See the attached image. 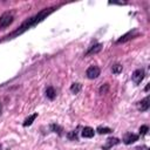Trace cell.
I'll return each instance as SVG.
<instances>
[{"mask_svg":"<svg viewBox=\"0 0 150 150\" xmlns=\"http://www.w3.org/2000/svg\"><path fill=\"white\" fill-rule=\"evenodd\" d=\"M55 9V7H50V8H46V9H43V11H41V12H39L36 15H34V16H32V18H29L28 20H26L21 26H20V28L19 29H16L11 36H16V35H20V34H22L23 32H26L27 29H29L30 27H33V26H35V25H38L39 22H41L45 18H47L53 11Z\"/></svg>","mask_w":150,"mask_h":150,"instance_id":"obj_1","label":"cell"},{"mask_svg":"<svg viewBox=\"0 0 150 150\" xmlns=\"http://www.w3.org/2000/svg\"><path fill=\"white\" fill-rule=\"evenodd\" d=\"M13 14L12 13H4L1 16H0V28L2 29V28H6V27H8L12 22H13Z\"/></svg>","mask_w":150,"mask_h":150,"instance_id":"obj_2","label":"cell"},{"mask_svg":"<svg viewBox=\"0 0 150 150\" xmlns=\"http://www.w3.org/2000/svg\"><path fill=\"white\" fill-rule=\"evenodd\" d=\"M86 74H87V77H88V79L94 80V79H96V77L100 75V68H98L97 66H90V67L87 69Z\"/></svg>","mask_w":150,"mask_h":150,"instance_id":"obj_3","label":"cell"},{"mask_svg":"<svg viewBox=\"0 0 150 150\" xmlns=\"http://www.w3.org/2000/svg\"><path fill=\"white\" fill-rule=\"evenodd\" d=\"M143 79H144V70L143 69H137V70H135L132 73V81L136 84L141 83L143 81Z\"/></svg>","mask_w":150,"mask_h":150,"instance_id":"obj_4","label":"cell"},{"mask_svg":"<svg viewBox=\"0 0 150 150\" xmlns=\"http://www.w3.org/2000/svg\"><path fill=\"white\" fill-rule=\"evenodd\" d=\"M138 109L141 110V111H145V110H148L149 109V107H150V98H149V96H146L145 98H143L141 102H138Z\"/></svg>","mask_w":150,"mask_h":150,"instance_id":"obj_5","label":"cell"},{"mask_svg":"<svg viewBox=\"0 0 150 150\" xmlns=\"http://www.w3.org/2000/svg\"><path fill=\"white\" fill-rule=\"evenodd\" d=\"M137 34H138V33H137V32L134 29L132 32H129V33H127L125 35H123L121 39H118V40H117V43H121V42H125V41H128V40L132 39L134 36H136Z\"/></svg>","mask_w":150,"mask_h":150,"instance_id":"obj_6","label":"cell"},{"mask_svg":"<svg viewBox=\"0 0 150 150\" xmlns=\"http://www.w3.org/2000/svg\"><path fill=\"white\" fill-rule=\"evenodd\" d=\"M137 139H138V136L136 134H127L124 136V138H123V142L125 144H131V143L136 142Z\"/></svg>","mask_w":150,"mask_h":150,"instance_id":"obj_7","label":"cell"},{"mask_svg":"<svg viewBox=\"0 0 150 150\" xmlns=\"http://www.w3.org/2000/svg\"><path fill=\"white\" fill-rule=\"evenodd\" d=\"M94 134H95V131H94V129L90 128V127H84L83 130H82V136L86 137V138H90V137H93Z\"/></svg>","mask_w":150,"mask_h":150,"instance_id":"obj_8","label":"cell"},{"mask_svg":"<svg viewBox=\"0 0 150 150\" xmlns=\"http://www.w3.org/2000/svg\"><path fill=\"white\" fill-rule=\"evenodd\" d=\"M102 49V45L101 43H97V45H95V46H91L88 50H87V53H86V55H91V54H96V53H98L100 50Z\"/></svg>","mask_w":150,"mask_h":150,"instance_id":"obj_9","label":"cell"},{"mask_svg":"<svg viewBox=\"0 0 150 150\" xmlns=\"http://www.w3.org/2000/svg\"><path fill=\"white\" fill-rule=\"evenodd\" d=\"M38 117V114L35 112V114H33V115H30V116H28L26 120H25V122H23V127H28V125H30L33 122H34V120Z\"/></svg>","mask_w":150,"mask_h":150,"instance_id":"obj_10","label":"cell"},{"mask_svg":"<svg viewBox=\"0 0 150 150\" xmlns=\"http://www.w3.org/2000/svg\"><path fill=\"white\" fill-rule=\"evenodd\" d=\"M118 143H120L118 138H108L107 139V144L104 145V149H108V148H110V146H112L115 144H118Z\"/></svg>","mask_w":150,"mask_h":150,"instance_id":"obj_11","label":"cell"},{"mask_svg":"<svg viewBox=\"0 0 150 150\" xmlns=\"http://www.w3.org/2000/svg\"><path fill=\"white\" fill-rule=\"evenodd\" d=\"M55 90H54V88L53 87H48L47 89H46V96L49 98V100H54V97H55Z\"/></svg>","mask_w":150,"mask_h":150,"instance_id":"obj_12","label":"cell"},{"mask_svg":"<svg viewBox=\"0 0 150 150\" xmlns=\"http://www.w3.org/2000/svg\"><path fill=\"white\" fill-rule=\"evenodd\" d=\"M80 90H81V84H80V83H73V84L70 86V91H71L73 94H77Z\"/></svg>","mask_w":150,"mask_h":150,"instance_id":"obj_13","label":"cell"},{"mask_svg":"<svg viewBox=\"0 0 150 150\" xmlns=\"http://www.w3.org/2000/svg\"><path fill=\"white\" fill-rule=\"evenodd\" d=\"M112 130L110 129V128H107V127H98L97 128V132L98 134H109V132H111Z\"/></svg>","mask_w":150,"mask_h":150,"instance_id":"obj_14","label":"cell"},{"mask_svg":"<svg viewBox=\"0 0 150 150\" xmlns=\"http://www.w3.org/2000/svg\"><path fill=\"white\" fill-rule=\"evenodd\" d=\"M111 70H112L114 74H120L122 71V66L121 64H115V66H112Z\"/></svg>","mask_w":150,"mask_h":150,"instance_id":"obj_15","label":"cell"},{"mask_svg":"<svg viewBox=\"0 0 150 150\" xmlns=\"http://www.w3.org/2000/svg\"><path fill=\"white\" fill-rule=\"evenodd\" d=\"M148 131H149L148 125H142V127L139 128V134H141V135H145Z\"/></svg>","mask_w":150,"mask_h":150,"instance_id":"obj_16","label":"cell"},{"mask_svg":"<svg viewBox=\"0 0 150 150\" xmlns=\"http://www.w3.org/2000/svg\"><path fill=\"white\" fill-rule=\"evenodd\" d=\"M108 90V84H104V88L103 87H101V89H100V93L101 94H105V91Z\"/></svg>","mask_w":150,"mask_h":150,"instance_id":"obj_17","label":"cell"},{"mask_svg":"<svg viewBox=\"0 0 150 150\" xmlns=\"http://www.w3.org/2000/svg\"><path fill=\"white\" fill-rule=\"evenodd\" d=\"M68 137H69V138H75V139H76V134H75V131L68 134Z\"/></svg>","mask_w":150,"mask_h":150,"instance_id":"obj_18","label":"cell"}]
</instances>
